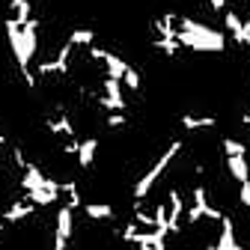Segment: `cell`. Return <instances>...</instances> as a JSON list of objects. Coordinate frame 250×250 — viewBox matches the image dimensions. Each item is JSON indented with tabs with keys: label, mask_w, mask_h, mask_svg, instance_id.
Returning <instances> with one entry per match:
<instances>
[{
	"label": "cell",
	"mask_w": 250,
	"mask_h": 250,
	"mask_svg": "<svg viewBox=\"0 0 250 250\" xmlns=\"http://www.w3.org/2000/svg\"><path fill=\"white\" fill-rule=\"evenodd\" d=\"M30 18H33V3H30V0H9V15L3 18V24L24 27Z\"/></svg>",
	"instance_id": "obj_5"
},
{
	"label": "cell",
	"mask_w": 250,
	"mask_h": 250,
	"mask_svg": "<svg viewBox=\"0 0 250 250\" xmlns=\"http://www.w3.org/2000/svg\"><path fill=\"white\" fill-rule=\"evenodd\" d=\"M182 149H185V143H182V140H173V143H170V146L158 155V161H155V164H152V167H149V170L137 179V182H134V188H131L134 203H143V200L152 194V188L158 185V179L170 170V164H173V161L179 158V155H182Z\"/></svg>",
	"instance_id": "obj_2"
},
{
	"label": "cell",
	"mask_w": 250,
	"mask_h": 250,
	"mask_svg": "<svg viewBox=\"0 0 250 250\" xmlns=\"http://www.w3.org/2000/svg\"><path fill=\"white\" fill-rule=\"evenodd\" d=\"M208 6H211L214 12H221V15H224V12L229 9V0H208Z\"/></svg>",
	"instance_id": "obj_16"
},
{
	"label": "cell",
	"mask_w": 250,
	"mask_h": 250,
	"mask_svg": "<svg viewBox=\"0 0 250 250\" xmlns=\"http://www.w3.org/2000/svg\"><path fill=\"white\" fill-rule=\"evenodd\" d=\"M176 42H179V48H188L194 54H221L227 48V36L221 30H214L197 18H188V15H182Z\"/></svg>",
	"instance_id": "obj_1"
},
{
	"label": "cell",
	"mask_w": 250,
	"mask_h": 250,
	"mask_svg": "<svg viewBox=\"0 0 250 250\" xmlns=\"http://www.w3.org/2000/svg\"><path fill=\"white\" fill-rule=\"evenodd\" d=\"M33 211H36V206H33V203H27V200H15L3 214H0V221H3L6 227H12V224H24Z\"/></svg>",
	"instance_id": "obj_4"
},
{
	"label": "cell",
	"mask_w": 250,
	"mask_h": 250,
	"mask_svg": "<svg viewBox=\"0 0 250 250\" xmlns=\"http://www.w3.org/2000/svg\"><path fill=\"white\" fill-rule=\"evenodd\" d=\"M221 146H224V152H227V158H232V155H247V143H241V140H235V137H224Z\"/></svg>",
	"instance_id": "obj_13"
},
{
	"label": "cell",
	"mask_w": 250,
	"mask_h": 250,
	"mask_svg": "<svg viewBox=\"0 0 250 250\" xmlns=\"http://www.w3.org/2000/svg\"><path fill=\"white\" fill-rule=\"evenodd\" d=\"M3 143H6V137H3V131H0V149H3Z\"/></svg>",
	"instance_id": "obj_18"
},
{
	"label": "cell",
	"mask_w": 250,
	"mask_h": 250,
	"mask_svg": "<svg viewBox=\"0 0 250 250\" xmlns=\"http://www.w3.org/2000/svg\"><path fill=\"white\" fill-rule=\"evenodd\" d=\"M238 122H241V125H244V128H250V110H244V113H241V116H238Z\"/></svg>",
	"instance_id": "obj_17"
},
{
	"label": "cell",
	"mask_w": 250,
	"mask_h": 250,
	"mask_svg": "<svg viewBox=\"0 0 250 250\" xmlns=\"http://www.w3.org/2000/svg\"><path fill=\"white\" fill-rule=\"evenodd\" d=\"M3 229H6V224H3V221H0V232H3Z\"/></svg>",
	"instance_id": "obj_19"
},
{
	"label": "cell",
	"mask_w": 250,
	"mask_h": 250,
	"mask_svg": "<svg viewBox=\"0 0 250 250\" xmlns=\"http://www.w3.org/2000/svg\"><path fill=\"white\" fill-rule=\"evenodd\" d=\"M179 122H182L185 131H203V128H214V125H217L214 116H194V113H185Z\"/></svg>",
	"instance_id": "obj_11"
},
{
	"label": "cell",
	"mask_w": 250,
	"mask_h": 250,
	"mask_svg": "<svg viewBox=\"0 0 250 250\" xmlns=\"http://www.w3.org/2000/svg\"><path fill=\"white\" fill-rule=\"evenodd\" d=\"M122 89H128V92H140L143 89V78H140V72L134 69V66H128L125 69V75H122Z\"/></svg>",
	"instance_id": "obj_12"
},
{
	"label": "cell",
	"mask_w": 250,
	"mask_h": 250,
	"mask_svg": "<svg viewBox=\"0 0 250 250\" xmlns=\"http://www.w3.org/2000/svg\"><path fill=\"white\" fill-rule=\"evenodd\" d=\"M104 125H107L110 131H122V128H128V116H125V113H107Z\"/></svg>",
	"instance_id": "obj_14"
},
{
	"label": "cell",
	"mask_w": 250,
	"mask_h": 250,
	"mask_svg": "<svg viewBox=\"0 0 250 250\" xmlns=\"http://www.w3.org/2000/svg\"><path fill=\"white\" fill-rule=\"evenodd\" d=\"M66 42H69L75 51H86V48L96 45V30H89V27H75Z\"/></svg>",
	"instance_id": "obj_8"
},
{
	"label": "cell",
	"mask_w": 250,
	"mask_h": 250,
	"mask_svg": "<svg viewBox=\"0 0 250 250\" xmlns=\"http://www.w3.org/2000/svg\"><path fill=\"white\" fill-rule=\"evenodd\" d=\"M238 206L250 211V182H244V185H238Z\"/></svg>",
	"instance_id": "obj_15"
},
{
	"label": "cell",
	"mask_w": 250,
	"mask_h": 250,
	"mask_svg": "<svg viewBox=\"0 0 250 250\" xmlns=\"http://www.w3.org/2000/svg\"><path fill=\"white\" fill-rule=\"evenodd\" d=\"M83 214L89 217V221H113V206L89 200V203H83Z\"/></svg>",
	"instance_id": "obj_10"
},
{
	"label": "cell",
	"mask_w": 250,
	"mask_h": 250,
	"mask_svg": "<svg viewBox=\"0 0 250 250\" xmlns=\"http://www.w3.org/2000/svg\"><path fill=\"white\" fill-rule=\"evenodd\" d=\"M224 27H227L224 36H229V39H235L238 45H244V24H241V18H238L235 9H227V12H224Z\"/></svg>",
	"instance_id": "obj_9"
},
{
	"label": "cell",
	"mask_w": 250,
	"mask_h": 250,
	"mask_svg": "<svg viewBox=\"0 0 250 250\" xmlns=\"http://www.w3.org/2000/svg\"><path fill=\"white\" fill-rule=\"evenodd\" d=\"M96 155H99V137H83L78 143V167L81 170H89L92 164H96Z\"/></svg>",
	"instance_id": "obj_6"
},
{
	"label": "cell",
	"mask_w": 250,
	"mask_h": 250,
	"mask_svg": "<svg viewBox=\"0 0 250 250\" xmlns=\"http://www.w3.org/2000/svg\"><path fill=\"white\" fill-rule=\"evenodd\" d=\"M137 250H152V247H137Z\"/></svg>",
	"instance_id": "obj_20"
},
{
	"label": "cell",
	"mask_w": 250,
	"mask_h": 250,
	"mask_svg": "<svg viewBox=\"0 0 250 250\" xmlns=\"http://www.w3.org/2000/svg\"><path fill=\"white\" fill-rule=\"evenodd\" d=\"M182 214H185V197L179 188H170L167 191V232L170 235L182 229Z\"/></svg>",
	"instance_id": "obj_3"
},
{
	"label": "cell",
	"mask_w": 250,
	"mask_h": 250,
	"mask_svg": "<svg viewBox=\"0 0 250 250\" xmlns=\"http://www.w3.org/2000/svg\"><path fill=\"white\" fill-rule=\"evenodd\" d=\"M227 170H229V176L238 185L250 182V161H247V155H232V158H227Z\"/></svg>",
	"instance_id": "obj_7"
}]
</instances>
